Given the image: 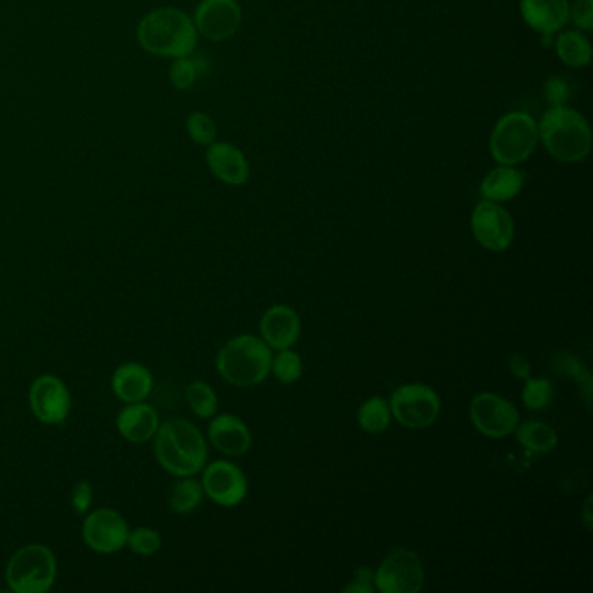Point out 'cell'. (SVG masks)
<instances>
[{
	"label": "cell",
	"instance_id": "cell-1",
	"mask_svg": "<svg viewBox=\"0 0 593 593\" xmlns=\"http://www.w3.org/2000/svg\"><path fill=\"white\" fill-rule=\"evenodd\" d=\"M136 40L148 54L174 60L195 53L199 32L185 11L178 7H157L141 18Z\"/></svg>",
	"mask_w": 593,
	"mask_h": 593
},
{
	"label": "cell",
	"instance_id": "cell-2",
	"mask_svg": "<svg viewBox=\"0 0 593 593\" xmlns=\"http://www.w3.org/2000/svg\"><path fill=\"white\" fill-rule=\"evenodd\" d=\"M155 458L167 474L190 477L207 463V442L192 421L183 418L160 423L154 437Z\"/></svg>",
	"mask_w": 593,
	"mask_h": 593
},
{
	"label": "cell",
	"instance_id": "cell-3",
	"mask_svg": "<svg viewBox=\"0 0 593 593\" xmlns=\"http://www.w3.org/2000/svg\"><path fill=\"white\" fill-rule=\"evenodd\" d=\"M272 348L253 334H240L227 341L216 357L221 378L239 388L258 387L272 369Z\"/></svg>",
	"mask_w": 593,
	"mask_h": 593
},
{
	"label": "cell",
	"instance_id": "cell-4",
	"mask_svg": "<svg viewBox=\"0 0 593 593\" xmlns=\"http://www.w3.org/2000/svg\"><path fill=\"white\" fill-rule=\"evenodd\" d=\"M538 136L550 155L562 162H580L592 148L587 119L566 105L547 110L541 117Z\"/></svg>",
	"mask_w": 593,
	"mask_h": 593
},
{
	"label": "cell",
	"instance_id": "cell-5",
	"mask_svg": "<svg viewBox=\"0 0 593 593\" xmlns=\"http://www.w3.org/2000/svg\"><path fill=\"white\" fill-rule=\"evenodd\" d=\"M58 576L53 550L32 543L16 550L6 566V583L14 593H46Z\"/></svg>",
	"mask_w": 593,
	"mask_h": 593
},
{
	"label": "cell",
	"instance_id": "cell-6",
	"mask_svg": "<svg viewBox=\"0 0 593 593\" xmlns=\"http://www.w3.org/2000/svg\"><path fill=\"white\" fill-rule=\"evenodd\" d=\"M538 140L536 120L524 112H510L494 126L489 147L501 166H517L533 155Z\"/></svg>",
	"mask_w": 593,
	"mask_h": 593
},
{
	"label": "cell",
	"instance_id": "cell-7",
	"mask_svg": "<svg viewBox=\"0 0 593 593\" xmlns=\"http://www.w3.org/2000/svg\"><path fill=\"white\" fill-rule=\"evenodd\" d=\"M390 413L409 430L432 427L440 414L439 394L423 383H407L390 397Z\"/></svg>",
	"mask_w": 593,
	"mask_h": 593
},
{
	"label": "cell",
	"instance_id": "cell-8",
	"mask_svg": "<svg viewBox=\"0 0 593 593\" xmlns=\"http://www.w3.org/2000/svg\"><path fill=\"white\" fill-rule=\"evenodd\" d=\"M425 585L420 555L409 548H397L374 571V588L381 593H418Z\"/></svg>",
	"mask_w": 593,
	"mask_h": 593
},
{
	"label": "cell",
	"instance_id": "cell-9",
	"mask_svg": "<svg viewBox=\"0 0 593 593\" xmlns=\"http://www.w3.org/2000/svg\"><path fill=\"white\" fill-rule=\"evenodd\" d=\"M470 420L480 434L489 439H503L514 434L515 428L519 427L520 416L517 407L505 397L482 392L470 402Z\"/></svg>",
	"mask_w": 593,
	"mask_h": 593
},
{
	"label": "cell",
	"instance_id": "cell-10",
	"mask_svg": "<svg viewBox=\"0 0 593 593\" xmlns=\"http://www.w3.org/2000/svg\"><path fill=\"white\" fill-rule=\"evenodd\" d=\"M28 404L40 423L56 427L68 420L72 411V395L61 378L54 374H42L30 385Z\"/></svg>",
	"mask_w": 593,
	"mask_h": 593
},
{
	"label": "cell",
	"instance_id": "cell-11",
	"mask_svg": "<svg viewBox=\"0 0 593 593\" xmlns=\"http://www.w3.org/2000/svg\"><path fill=\"white\" fill-rule=\"evenodd\" d=\"M82 524V540L93 552L101 555H112L120 552L127 545L129 526L127 520L114 508H98L89 510L84 515Z\"/></svg>",
	"mask_w": 593,
	"mask_h": 593
},
{
	"label": "cell",
	"instance_id": "cell-12",
	"mask_svg": "<svg viewBox=\"0 0 593 593\" xmlns=\"http://www.w3.org/2000/svg\"><path fill=\"white\" fill-rule=\"evenodd\" d=\"M472 232L484 249L491 253H503L514 242V220L498 202L482 200L472 213Z\"/></svg>",
	"mask_w": 593,
	"mask_h": 593
},
{
	"label": "cell",
	"instance_id": "cell-13",
	"mask_svg": "<svg viewBox=\"0 0 593 593\" xmlns=\"http://www.w3.org/2000/svg\"><path fill=\"white\" fill-rule=\"evenodd\" d=\"M204 496L220 507H237L247 496V477L235 463L227 460L213 461L202 468Z\"/></svg>",
	"mask_w": 593,
	"mask_h": 593
},
{
	"label": "cell",
	"instance_id": "cell-14",
	"mask_svg": "<svg viewBox=\"0 0 593 593\" xmlns=\"http://www.w3.org/2000/svg\"><path fill=\"white\" fill-rule=\"evenodd\" d=\"M192 20L200 35L221 42L237 34L242 23V9L237 0H200Z\"/></svg>",
	"mask_w": 593,
	"mask_h": 593
},
{
	"label": "cell",
	"instance_id": "cell-15",
	"mask_svg": "<svg viewBox=\"0 0 593 593\" xmlns=\"http://www.w3.org/2000/svg\"><path fill=\"white\" fill-rule=\"evenodd\" d=\"M261 340L272 350L293 348L300 340V315L287 305H274L268 308L260 320Z\"/></svg>",
	"mask_w": 593,
	"mask_h": 593
},
{
	"label": "cell",
	"instance_id": "cell-16",
	"mask_svg": "<svg viewBox=\"0 0 593 593\" xmlns=\"http://www.w3.org/2000/svg\"><path fill=\"white\" fill-rule=\"evenodd\" d=\"M206 162L214 178H218L221 183L230 187L246 185L251 176L246 155L230 143H223V141L211 143L207 147Z\"/></svg>",
	"mask_w": 593,
	"mask_h": 593
},
{
	"label": "cell",
	"instance_id": "cell-17",
	"mask_svg": "<svg viewBox=\"0 0 593 593\" xmlns=\"http://www.w3.org/2000/svg\"><path fill=\"white\" fill-rule=\"evenodd\" d=\"M207 437L214 449L225 456H242L253 446L251 430L234 414H214Z\"/></svg>",
	"mask_w": 593,
	"mask_h": 593
},
{
	"label": "cell",
	"instance_id": "cell-18",
	"mask_svg": "<svg viewBox=\"0 0 593 593\" xmlns=\"http://www.w3.org/2000/svg\"><path fill=\"white\" fill-rule=\"evenodd\" d=\"M159 427V414L145 400L126 404L117 416V430L131 444H145L148 440H154Z\"/></svg>",
	"mask_w": 593,
	"mask_h": 593
},
{
	"label": "cell",
	"instance_id": "cell-19",
	"mask_svg": "<svg viewBox=\"0 0 593 593\" xmlns=\"http://www.w3.org/2000/svg\"><path fill=\"white\" fill-rule=\"evenodd\" d=\"M112 390L124 404L143 402L154 390V376L140 362H126L115 369Z\"/></svg>",
	"mask_w": 593,
	"mask_h": 593
},
{
	"label": "cell",
	"instance_id": "cell-20",
	"mask_svg": "<svg viewBox=\"0 0 593 593\" xmlns=\"http://www.w3.org/2000/svg\"><path fill=\"white\" fill-rule=\"evenodd\" d=\"M520 14L529 27L552 35L569 21V0H520Z\"/></svg>",
	"mask_w": 593,
	"mask_h": 593
},
{
	"label": "cell",
	"instance_id": "cell-21",
	"mask_svg": "<svg viewBox=\"0 0 593 593\" xmlns=\"http://www.w3.org/2000/svg\"><path fill=\"white\" fill-rule=\"evenodd\" d=\"M524 187V174L517 171L514 166H500L487 173L480 185V192L486 200L493 202H508L515 199Z\"/></svg>",
	"mask_w": 593,
	"mask_h": 593
},
{
	"label": "cell",
	"instance_id": "cell-22",
	"mask_svg": "<svg viewBox=\"0 0 593 593\" xmlns=\"http://www.w3.org/2000/svg\"><path fill=\"white\" fill-rule=\"evenodd\" d=\"M514 434L520 446L531 453H552L559 444L557 432L543 421H526L522 425L519 423Z\"/></svg>",
	"mask_w": 593,
	"mask_h": 593
},
{
	"label": "cell",
	"instance_id": "cell-23",
	"mask_svg": "<svg viewBox=\"0 0 593 593\" xmlns=\"http://www.w3.org/2000/svg\"><path fill=\"white\" fill-rule=\"evenodd\" d=\"M202 500H204L202 484L194 479V475H190V477H180V480L171 487L167 503L174 514L188 515L200 507Z\"/></svg>",
	"mask_w": 593,
	"mask_h": 593
},
{
	"label": "cell",
	"instance_id": "cell-24",
	"mask_svg": "<svg viewBox=\"0 0 593 593\" xmlns=\"http://www.w3.org/2000/svg\"><path fill=\"white\" fill-rule=\"evenodd\" d=\"M557 54L567 67L583 68L592 60V46L580 32H564L557 40Z\"/></svg>",
	"mask_w": 593,
	"mask_h": 593
},
{
	"label": "cell",
	"instance_id": "cell-25",
	"mask_svg": "<svg viewBox=\"0 0 593 593\" xmlns=\"http://www.w3.org/2000/svg\"><path fill=\"white\" fill-rule=\"evenodd\" d=\"M390 420H392L390 406L387 400L381 397L364 400L357 413V421L366 434H383L390 427Z\"/></svg>",
	"mask_w": 593,
	"mask_h": 593
},
{
	"label": "cell",
	"instance_id": "cell-26",
	"mask_svg": "<svg viewBox=\"0 0 593 593\" xmlns=\"http://www.w3.org/2000/svg\"><path fill=\"white\" fill-rule=\"evenodd\" d=\"M185 400L195 416L202 420L213 418L218 413V395L206 381H192L185 388Z\"/></svg>",
	"mask_w": 593,
	"mask_h": 593
},
{
	"label": "cell",
	"instance_id": "cell-27",
	"mask_svg": "<svg viewBox=\"0 0 593 593\" xmlns=\"http://www.w3.org/2000/svg\"><path fill=\"white\" fill-rule=\"evenodd\" d=\"M522 400L529 411L547 409L554 400V385L548 378H527L522 388Z\"/></svg>",
	"mask_w": 593,
	"mask_h": 593
},
{
	"label": "cell",
	"instance_id": "cell-28",
	"mask_svg": "<svg viewBox=\"0 0 593 593\" xmlns=\"http://www.w3.org/2000/svg\"><path fill=\"white\" fill-rule=\"evenodd\" d=\"M270 373H274L275 378L284 383V385H293L300 380L301 373H303V362H301L300 355L293 352L291 348L286 350H279L275 357H272V369Z\"/></svg>",
	"mask_w": 593,
	"mask_h": 593
},
{
	"label": "cell",
	"instance_id": "cell-29",
	"mask_svg": "<svg viewBox=\"0 0 593 593\" xmlns=\"http://www.w3.org/2000/svg\"><path fill=\"white\" fill-rule=\"evenodd\" d=\"M126 547L131 548L134 555L152 557L162 547V538L159 531H155L152 527H136L133 531H129Z\"/></svg>",
	"mask_w": 593,
	"mask_h": 593
},
{
	"label": "cell",
	"instance_id": "cell-30",
	"mask_svg": "<svg viewBox=\"0 0 593 593\" xmlns=\"http://www.w3.org/2000/svg\"><path fill=\"white\" fill-rule=\"evenodd\" d=\"M199 75V63L192 56L174 58L169 68V80L178 91H187L190 87H194Z\"/></svg>",
	"mask_w": 593,
	"mask_h": 593
},
{
	"label": "cell",
	"instance_id": "cell-31",
	"mask_svg": "<svg viewBox=\"0 0 593 593\" xmlns=\"http://www.w3.org/2000/svg\"><path fill=\"white\" fill-rule=\"evenodd\" d=\"M187 131L190 140L200 147H209L216 141V124L209 115L204 112H192L187 117Z\"/></svg>",
	"mask_w": 593,
	"mask_h": 593
},
{
	"label": "cell",
	"instance_id": "cell-32",
	"mask_svg": "<svg viewBox=\"0 0 593 593\" xmlns=\"http://www.w3.org/2000/svg\"><path fill=\"white\" fill-rule=\"evenodd\" d=\"M559 371H564V374L571 376L576 381H580V385L587 388V394L590 395V388H592V380H590V373L587 371V367L581 364L580 360L574 359V355H564L560 357Z\"/></svg>",
	"mask_w": 593,
	"mask_h": 593
},
{
	"label": "cell",
	"instance_id": "cell-33",
	"mask_svg": "<svg viewBox=\"0 0 593 593\" xmlns=\"http://www.w3.org/2000/svg\"><path fill=\"white\" fill-rule=\"evenodd\" d=\"M569 20L581 30H592L593 0H574L573 6H569Z\"/></svg>",
	"mask_w": 593,
	"mask_h": 593
},
{
	"label": "cell",
	"instance_id": "cell-34",
	"mask_svg": "<svg viewBox=\"0 0 593 593\" xmlns=\"http://www.w3.org/2000/svg\"><path fill=\"white\" fill-rule=\"evenodd\" d=\"M545 96L552 107H564L567 100L571 98V89L567 86L566 80L552 77V79H548L547 86H545Z\"/></svg>",
	"mask_w": 593,
	"mask_h": 593
},
{
	"label": "cell",
	"instance_id": "cell-35",
	"mask_svg": "<svg viewBox=\"0 0 593 593\" xmlns=\"http://www.w3.org/2000/svg\"><path fill=\"white\" fill-rule=\"evenodd\" d=\"M93 505V487L87 480H79L72 489V507L79 515H86Z\"/></svg>",
	"mask_w": 593,
	"mask_h": 593
},
{
	"label": "cell",
	"instance_id": "cell-36",
	"mask_svg": "<svg viewBox=\"0 0 593 593\" xmlns=\"http://www.w3.org/2000/svg\"><path fill=\"white\" fill-rule=\"evenodd\" d=\"M374 590V571L364 566L355 571L352 581L343 588L345 593H373Z\"/></svg>",
	"mask_w": 593,
	"mask_h": 593
},
{
	"label": "cell",
	"instance_id": "cell-37",
	"mask_svg": "<svg viewBox=\"0 0 593 593\" xmlns=\"http://www.w3.org/2000/svg\"><path fill=\"white\" fill-rule=\"evenodd\" d=\"M508 367H510V373L514 374L515 378H519V380H527L531 376V364L522 355H512L508 359Z\"/></svg>",
	"mask_w": 593,
	"mask_h": 593
},
{
	"label": "cell",
	"instance_id": "cell-38",
	"mask_svg": "<svg viewBox=\"0 0 593 593\" xmlns=\"http://www.w3.org/2000/svg\"><path fill=\"white\" fill-rule=\"evenodd\" d=\"M592 498H588L587 503H585V514H583V517H585V524H587L588 529H590V527H592Z\"/></svg>",
	"mask_w": 593,
	"mask_h": 593
}]
</instances>
